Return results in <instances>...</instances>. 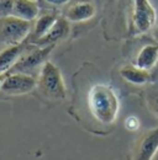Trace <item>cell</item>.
Returning a JSON list of instances; mask_svg holds the SVG:
<instances>
[{
  "mask_svg": "<svg viewBox=\"0 0 158 160\" xmlns=\"http://www.w3.org/2000/svg\"><path fill=\"white\" fill-rule=\"evenodd\" d=\"M87 105L94 120L103 126H113L118 118V98L115 90L108 84L93 85L87 96Z\"/></svg>",
  "mask_w": 158,
  "mask_h": 160,
  "instance_id": "obj_1",
  "label": "cell"
},
{
  "mask_svg": "<svg viewBox=\"0 0 158 160\" xmlns=\"http://www.w3.org/2000/svg\"><path fill=\"white\" fill-rule=\"evenodd\" d=\"M39 91L50 100H63L67 96L66 84L62 73L52 62H46L40 70L37 79Z\"/></svg>",
  "mask_w": 158,
  "mask_h": 160,
  "instance_id": "obj_2",
  "label": "cell"
},
{
  "mask_svg": "<svg viewBox=\"0 0 158 160\" xmlns=\"http://www.w3.org/2000/svg\"><path fill=\"white\" fill-rule=\"evenodd\" d=\"M32 26L30 21L21 20L16 16L0 18V43L6 46L20 44L29 38Z\"/></svg>",
  "mask_w": 158,
  "mask_h": 160,
  "instance_id": "obj_3",
  "label": "cell"
},
{
  "mask_svg": "<svg viewBox=\"0 0 158 160\" xmlns=\"http://www.w3.org/2000/svg\"><path fill=\"white\" fill-rule=\"evenodd\" d=\"M55 46L56 44H51V46H46V47H41V48L39 47V48L32 49L30 52L26 51L21 56V58L18 60V63L6 74H13V73L30 74V73H32L34 70L42 67L47 62V58L50 57Z\"/></svg>",
  "mask_w": 158,
  "mask_h": 160,
  "instance_id": "obj_4",
  "label": "cell"
},
{
  "mask_svg": "<svg viewBox=\"0 0 158 160\" xmlns=\"http://www.w3.org/2000/svg\"><path fill=\"white\" fill-rule=\"evenodd\" d=\"M156 10L150 0H134L132 26L135 33H147L156 23Z\"/></svg>",
  "mask_w": 158,
  "mask_h": 160,
  "instance_id": "obj_5",
  "label": "cell"
},
{
  "mask_svg": "<svg viewBox=\"0 0 158 160\" xmlns=\"http://www.w3.org/2000/svg\"><path fill=\"white\" fill-rule=\"evenodd\" d=\"M36 86L37 79H35L31 74H4V79L0 85V92L6 95H24L32 91Z\"/></svg>",
  "mask_w": 158,
  "mask_h": 160,
  "instance_id": "obj_6",
  "label": "cell"
},
{
  "mask_svg": "<svg viewBox=\"0 0 158 160\" xmlns=\"http://www.w3.org/2000/svg\"><path fill=\"white\" fill-rule=\"evenodd\" d=\"M158 152V127L143 132L135 143L132 160H152Z\"/></svg>",
  "mask_w": 158,
  "mask_h": 160,
  "instance_id": "obj_7",
  "label": "cell"
},
{
  "mask_svg": "<svg viewBox=\"0 0 158 160\" xmlns=\"http://www.w3.org/2000/svg\"><path fill=\"white\" fill-rule=\"evenodd\" d=\"M30 40L25 41L20 44L8 46L0 52V74H6L21 58V56L29 49Z\"/></svg>",
  "mask_w": 158,
  "mask_h": 160,
  "instance_id": "obj_8",
  "label": "cell"
},
{
  "mask_svg": "<svg viewBox=\"0 0 158 160\" xmlns=\"http://www.w3.org/2000/svg\"><path fill=\"white\" fill-rule=\"evenodd\" d=\"M69 33V23L68 20L64 16H59L57 21L55 22V25L50 28V31L39 41H36L34 43V46L37 47H46V46H51V44H56L58 41H62L66 38Z\"/></svg>",
  "mask_w": 158,
  "mask_h": 160,
  "instance_id": "obj_9",
  "label": "cell"
},
{
  "mask_svg": "<svg viewBox=\"0 0 158 160\" xmlns=\"http://www.w3.org/2000/svg\"><path fill=\"white\" fill-rule=\"evenodd\" d=\"M40 15L39 0H14L13 16L21 20L34 21Z\"/></svg>",
  "mask_w": 158,
  "mask_h": 160,
  "instance_id": "obj_10",
  "label": "cell"
},
{
  "mask_svg": "<svg viewBox=\"0 0 158 160\" xmlns=\"http://www.w3.org/2000/svg\"><path fill=\"white\" fill-rule=\"evenodd\" d=\"M59 16L56 12H46L43 15H40L39 18L36 19V22L32 27L31 35L29 36L30 43L34 44L36 41H39L40 38H42L48 31L50 28L55 25V22L57 21Z\"/></svg>",
  "mask_w": 158,
  "mask_h": 160,
  "instance_id": "obj_11",
  "label": "cell"
},
{
  "mask_svg": "<svg viewBox=\"0 0 158 160\" xmlns=\"http://www.w3.org/2000/svg\"><path fill=\"white\" fill-rule=\"evenodd\" d=\"M95 8L89 2H73L66 10L64 18L72 22H80V21L89 20L94 16Z\"/></svg>",
  "mask_w": 158,
  "mask_h": 160,
  "instance_id": "obj_12",
  "label": "cell"
},
{
  "mask_svg": "<svg viewBox=\"0 0 158 160\" xmlns=\"http://www.w3.org/2000/svg\"><path fill=\"white\" fill-rule=\"evenodd\" d=\"M158 62V44H146L143 46L135 60V65L145 69L151 70Z\"/></svg>",
  "mask_w": 158,
  "mask_h": 160,
  "instance_id": "obj_13",
  "label": "cell"
},
{
  "mask_svg": "<svg viewBox=\"0 0 158 160\" xmlns=\"http://www.w3.org/2000/svg\"><path fill=\"white\" fill-rule=\"evenodd\" d=\"M120 75L124 80L134 85H146L151 81L148 70L141 69L136 65H125L120 69Z\"/></svg>",
  "mask_w": 158,
  "mask_h": 160,
  "instance_id": "obj_14",
  "label": "cell"
},
{
  "mask_svg": "<svg viewBox=\"0 0 158 160\" xmlns=\"http://www.w3.org/2000/svg\"><path fill=\"white\" fill-rule=\"evenodd\" d=\"M145 99L151 113L158 118V84H152L146 89Z\"/></svg>",
  "mask_w": 158,
  "mask_h": 160,
  "instance_id": "obj_15",
  "label": "cell"
},
{
  "mask_svg": "<svg viewBox=\"0 0 158 160\" xmlns=\"http://www.w3.org/2000/svg\"><path fill=\"white\" fill-rule=\"evenodd\" d=\"M14 10V0H0V18L11 16Z\"/></svg>",
  "mask_w": 158,
  "mask_h": 160,
  "instance_id": "obj_16",
  "label": "cell"
},
{
  "mask_svg": "<svg viewBox=\"0 0 158 160\" xmlns=\"http://www.w3.org/2000/svg\"><path fill=\"white\" fill-rule=\"evenodd\" d=\"M125 127H126V129L134 132V131L138 129V127H140V121H138V118L135 117V116H130V117H127L126 121H125Z\"/></svg>",
  "mask_w": 158,
  "mask_h": 160,
  "instance_id": "obj_17",
  "label": "cell"
},
{
  "mask_svg": "<svg viewBox=\"0 0 158 160\" xmlns=\"http://www.w3.org/2000/svg\"><path fill=\"white\" fill-rule=\"evenodd\" d=\"M43 1H46L47 4L53 5V6H62V5H66V4L73 2L74 0H43Z\"/></svg>",
  "mask_w": 158,
  "mask_h": 160,
  "instance_id": "obj_18",
  "label": "cell"
}]
</instances>
